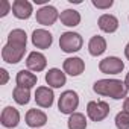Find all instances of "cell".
Wrapping results in <instances>:
<instances>
[{
  "mask_svg": "<svg viewBox=\"0 0 129 129\" xmlns=\"http://www.w3.org/2000/svg\"><path fill=\"white\" fill-rule=\"evenodd\" d=\"M93 91L103 97H111L114 100H121L127 97V88L124 85V81L120 79H99L93 85Z\"/></svg>",
  "mask_w": 129,
  "mask_h": 129,
  "instance_id": "1",
  "label": "cell"
},
{
  "mask_svg": "<svg viewBox=\"0 0 129 129\" xmlns=\"http://www.w3.org/2000/svg\"><path fill=\"white\" fill-rule=\"evenodd\" d=\"M82 46H84V38L78 32L67 30L62 32L59 37V49L64 53H76L82 49Z\"/></svg>",
  "mask_w": 129,
  "mask_h": 129,
  "instance_id": "2",
  "label": "cell"
},
{
  "mask_svg": "<svg viewBox=\"0 0 129 129\" xmlns=\"http://www.w3.org/2000/svg\"><path fill=\"white\" fill-rule=\"evenodd\" d=\"M78 106H79V94L75 90H66L61 93L58 99V109L61 114L72 115L73 112H76Z\"/></svg>",
  "mask_w": 129,
  "mask_h": 129,
  "instance_id": "3",
  "label": "cell"
},
{
  "mask_svg": "<svg viewBox=\"0 0 129 129\" xmlns=\"http://www.w3.org/2000/svg\"><path fill=\"white\" fill-rule=\"evenodd\" d=\"M26 53V46L17 44V43H8L2 49V59L6 64H18Z\"/></svg>",
  "mask_w": 129,
  "mask_h": 129,
  "instance_id": "4",
  "label": "cell"
},
{
  "mask_svg": "<svg viewBox=\"0 0 129 129\" xmlns=\"http://www.w3.org/2000/svg\"><path fill=\"white\" fill-rule=\"evenodd\" d=\"M87 115L91 121H103L109 115V105L103 100H90L87 103Z\"/></svg>",
  "mask_w": 129,
  "mask_h": 129,
  "instance_id": "5",
  "label": "cell"
},
{
  "mask_svg": "<svg viewBox=\"0 0 129 129\" xmlns=\"http://www.w3.org/2000/svg\"><path fill=\"white\" fill-rule=\"evenodd\" d=\"M35 18H37L38 24H41L44 27H49V26L55 24L59 20V12L53 5H46V6H41L35 12Z\"/></svg>",
  "mask_w": 129,
  "mask_h": 129,
  "instance_id": "6",
  "label": "cell"
},
{
  "mask_svg": "<svg viewBox=\"0 0 129 129\" xmlns=\"http://www.w3.org/2000/svg\"><path fill=\"white\" fill-rule=\"evenodd\" d=\"M124 69V62L118 56H106L99 62V70L103 75H118Z\"/></svg>",
  "mask_w": 129,
  "mask_h": 129,
  "instance_id": "7",
  "label": "cell"
},
{
  "mask_svg": "<svg viewBox=\"0 0 129 129\" xmlns=\"http://www.w3.org/2000/svg\"><path fill=\"white\" fill-rule=\"evenodd\" d=\"M62 70L66 75L69 76H81L84 72H85V61L79 56H70L67 59H64L62 62Z\"/></svg>",
  "mask_w": 129,
  "mask_h": 129,
  "instance_id": "8",
  "label": "cell"
},
{
  "mask_svg": "<svg viewBox=\"0 0 129 129\" xmlns=\"http://www.w3.org/2000/svg\"><path fill=\"white\" fill-rule=\"evenodd\" d=\"M30 41H32V44H34L35 49L46 50V49H49V47L53 44V35H52L47 29L40 27V29H35V30L32 32Z\"/></svg>",
  "mask_w": 129,
  "mask_h": 129,
  "instance_id": "9",
  "label": "cell"
},
{
  "mask_svg": "<svg viewBox=\"0 0 129 129\" xmlns=\"http://www.w3.org/2000/svg\"><path fill=\"white\" fill-rule=\"evenodd\" d=\"M26 67L27 70L34 72V73H40V72H44L46 67H47V58L44 53L38 52V50H34L27 55L26 58Z\"/></svg>",
  "mask_w": 129,
  "mask_h": 129,
  "instance_id": "10",
  "label": "cell"
},
{
  "mask_svg": "<svg viewBox=\"0 0 129 129\" xmlns=\"http://www.w3.org/2000/svg\"><path fill=\"white\" fill-rule=\"evenodd\" d=\"M35 103L40 106V108H50L55 102V93H53V88L47 87V85H43V87H37L35 90Z\"/></svg>",
  "mask_w": 129,
  "mask_h": 129,
  "instance_id": "11",
  "label": "cell"
},
{
  "mask_svg": "<svg viewBox=\"0 0 129 129\" xmlns=\"http://www.w3.org/2000/svg\"><path fill=\"white\" fill-rule=\"evenodd\" d=\"M20 111L14 106H5L2 114H0V123H2L3 127H8V129H14L18 126L20 123Z\"/></svg>",
  "mask_w": 129,
  "mask_h": 129,
  "instance_id": "12",
  "label": "cell"
},
{
  "mask_svg": "<svg viewBox=\"0 0 129 129\" xmlns=\"http://www.w3.org/2000/svg\"><path fill=\"white\" fill-rule=\"evenodd\" d=\"M24 121L29 127L32 129H41L46 123H47V114L43 111V109H37V108H32L26 112L24 115Z\"/></svg>",
  "mask_w": 129,
  "mask_h": 129,
  "instance_id": "13",
  "label": "cell"
},
{
  "mask_svg": "<svg viewBox=\"0 0 129 129\" xmlns=\"http://www.w3.org/2000/svg\"><path fill=\"white\" fill-rule=\"evenodd\" d=\"M34 14V5L29 0H14L12 2V15L18 20H29Z\"/></svg>",
  "mask_w": 129,
  "mask_h": 129,
  "instance_id": "14",
  "label": "cell"
},
{
  "mask_svg": "<svg viewBox=\"0 0 129 129\" xmlns=\"http://www.w3.org/2000/svg\"><path fill=\"white\" fill-rule=\"evenodd\" d=\"M44 79H46L47 87H50V88H61V87L66 85V82H67V75L64 73V70L53 67V69L47 70Z\"/></svg>",
  "mask_w": 129,
  "mask_h": 129,
  "instance_id": "15",
  "label": "cell"
},
{
  "mask_svg": "<svg viewBox=\"0 0 129 129\" xmlns=\"http://www.w3.org/2000/svg\"><path fill=\"white\" fill-rule=\"evenodd\" d=\"M97 26L105 34H114L118 29V18L112 14H102L97 20Z\"/></svg>",
  "mask_w": 129,
  "mask_h": 129,
  "instance_id": "16",
  "label": "cell"
},
{
  "mask_svg": "<svg viewBox=\"0 0 129 129\" xmlns=\"http://www.w3.org/2000/svg\"><path fill=\"white\" fill-rule=\"evenodd\" d=\"M37 82H38V76L34 73V72H30V70H20L18 73H17V76H15V84L18 85V87H24V88H34L35 85H37Z\"/></svg>",
  "mask_w": 129,
  "mask_h": 129,
  "instance_id": "17",
  "label": "cell"
},
{
  "mask_svg": "<svg viewBox=\"0 0 129 129\" xmlns=\"http://www.w3.org/2000/svg\"><path fill=\"white\" fill-rule=\"evenodd\" d=\"M81 12L76 11V9H64L62 12H59V21L64 24V26H67V27H76L81 24Z\"/></svg>",
  "mask_w": 129,
  "mask_h": 129,
  "instance_id": "18",
  "label": "cell"
},
{
  "mask_svg": "<svg viewBox=\"0 0 129 129\" xmlns=\"http://www.w3.org/2000/svg\"><path fill=\"white\" fill-rule=\"evenodd\" d=\"M106 40L102 35H94L88 41V53L91 56H100L106 52Z\"/></svg>",
  "mask_w": 129,
  "mask_h": 129,
  "instance_id": "19",
  "label": "cell"
},
{
  "mask_svg": "<svg viewBox=\"0 0 129 129\" xmlns=\"http://www.w3.org/2000/svg\"><path fill=\"white\" fill-rule=\"evenodd\" d=\"M87 126H88V121H87L85 114L76 111L72 115H69V120H67L69 129H87Z\"/></svg>",
  "mask_w": 129,
  "mask_h": 129,
  "instance_id": "20",
  "label": "cell"
},
{
  "mask_svg": "<svg viewBox=\"0 0 129 129\" xmlns=\"http://www.w3.org/2000/svg\"><path fill=\"white\" fill-rule=\"evenodd\" d=\"M12 99L17 105H27L30 102V90L29 88H24V87H15L14 91H12Z\"/></svg>",
  "mask_w": 129,
  "mask_h": 129,
  "instance_id": "21",
  "label": "cell"
},
{
  "mask_svg": "<svg viewBox=\"0 0 129 129\" xmlns=\"http://www.w3.org/2000/svg\"><path fill=\"white\" fill-rule=\"evenodd\" d=\"M8 43H17V44L27 46V35L23 29H12L8 35Z\"/></svg>",
  "mask_w": 129,
  "mask_h": 129,
  "instance_id": "22",
  "label": "cell"
},
{
  "mask_svg": "<svg viewBox=\"0 0 129 129\" xmlns=\"http://www.w3.org/2000/svg\"><path fill=\"white\" fill-rule=\"evenodd\" d=\"M114 123H115V127L117 129H129V112L120 111L115 115Z\"/></svg>",
  "mask_w": 129,
  "mask_h": 129,
  "instance_id": "23",
  "label": "cell"
},
{
  "mask_svg": "<svg viewBox=\"0 0 129 129\" xmlns=\"http://www.w3.org/2000/svg\"><path fill=\"white\" fill-rule=\"evenodd\" d=\"M91 5H93L94 8H97V9H102V11H105V9H109V8H112V5H114V0H91Z\"/></svg>",
  "mask_w": 129,
  "mask_h": 129,
  "instance_id": "24",
  "label": "cell"
},
{
  "mask_svg": "<svg viewBox=\"0 0 129 129\" xmlns=\"http://www.w3.org/2000/svg\"><path fill=\"white\" fill-rule=\"evenodd\" d=\"M9 12H12V5L9 0H2L0 2V18L6 17Z\"/></svg>",
  "mask_w": 129,
  "mask_h": 129,
  "instance_id": "25",
  "label": "cell"
},
{
  "mask_svg": "<svg viewBox=\"0 0 129 129\" xmlns=\"http://www.w3.org/2000/svg\"><path fill=\"white\" fill-rule=\"evenodd\" d=\"M0 85H6L8 84V81H9V73H8V70L6 69H0Z\"/></svg>",
  "mask_w": 129,
  "mask_h": 129,
  "instance_id": "26",
  "label": "cell"
},
{
  "mask_svg": "<svg viewBox=\"0 0 129 129\" xmlns=\"http://www.w3.org/2000/svg\"><path fill=\"white\" fill-rule=\"evenodd\" d=\"M123 111H126V112H129V96L123 100Z\"/></svg>",
  "mask_w": 129,
  "mask_h": 129,
  "instance_id": "27",
  "label": "cell"
},
{
  "mask_svg": "<svg viewBox=\"0 0 129 129\" xmlns=\"http://www.w3.org/2000/svg\"><path fill=\"white\" fill-rule=\"evenodd\" d=\"M124 56H126V59L129 61V43L124 46Z\"/></svg>",
  "mask_w": 129,
  "mask_h": 129,
  "instance_id": "28",
  "label": "cell"
},
{
  "mask_svg": "<svg viewBox=\"0 0 129 129\" xmlns=\"http://www.w3.org/2000/svg\"><path fill=\"white\" fill-rule=\"evenodd\" d=\"M124 85H126V88L129 90V72L126 73V78H124Z\"/></svg>",
  "mask_w": 129,
  "mask_h": 129,
  "instance_id": "29",
  "label": "cell"
},
{
  "mask_svg": "<svg viewBox=\"0 0 129 129\" xmlns=\"http://www.w3.org/2000/svg\"><path fill=\"white\" fill-rule=\"evenodd\" d=\"M127 18H129V17H127Z\"/></svg>",
  "mask_w": 129,
  "mask_h": 129,
  "instance_id": "30",
  "label": "cell"
}]
</instances>
